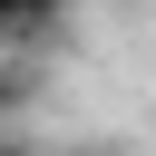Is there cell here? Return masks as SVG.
Returning <instances> with one entry per match:
<instances>
[{"label": "cell", "instance_id": "1", "mask_svg": "<svg viewBox=\"0 0 156 156\" xmlns=\"http://www.w3.org/2000/svg\"><path fill=\"white\" fill-rule=\"evenodd\" d=\"M29 98H39V68H20V58H10V68H0V127H10Z\"/></svg>", "mask_w": 156, "mask_h": 156}, {"label": "cell", "instance_id": "2", "mask_svg": "<svg viewBox=\"0 0 156 156\" xmlns=\"http://www.w3.org/2000/svg\"><path fill=\"white\" fill-rule=\"evenodd\" d=\"M49 156H127L117 136H88V146H49Z\"/></svg>", "mask_w": 156, "mask_h": 156}, {"label": "cell", "instance_id": "3", "mask_svg": "<svg viewBox=\"0 0 156 156\" xmlns=\"http://www.w3.org/2000/svg\"><path fill=\"white\" fill-rule=\"evenodd\" d=\"M0 156H49L39 136H20V127H0Z\"/></svg>", "mask_w": 156, "mask_h": 156}, {"label": "cell", "instance_id": "4", "mask_svg": "<svg viewBox=\"0 0 156 156\" xmlns=\"http://www.w3.org/2000/svg\"><path fill=\"white\" fill-rule=\"evenodd\" d=\"M0 68H10V20H0Z\"/></svg>", "mask_w": 156, "mask_h": 156}]
</instances>
